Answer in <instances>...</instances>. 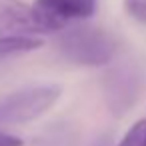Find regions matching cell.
<instances>
[{"label":"cell","instance_id":"obj_6","mask_svg":"<svg viewBox=\"0 0 146 146\" xmlns=\"http://www.w3.org/2000/svg\"><path fill=\"white\" fill-rule=\"evenodd\" d=\"M44 42L38 36H26V34H0V62L34 52L42 48Z\"/></svg>","mask_w":146,"mask_h":146},{"label":"cell","instance_id":"obj_8","mask_svg":"<svg viewBox=\"0 0 146 146\" xmlns=\"http://www.w3.org/2000/svg\"><path fill=\"white\" fill-rule=\"evenodd\" d=\"M124 12L138 24H146V0H122Z\"/></svg>","mask_w":146,"mask_h":146},{"label":"cell","instance_id":"obj_9","mask_svg":"<svg viewBox=\"0 0 146 146\" xmlns=\"http://www.w3.org/2000/svg\"><path fill=\"white\" fill-rule=\"evenodd\" d=\"M0 146H24V140L0 128Z\"/></svg>","mask_w":146,"mask_h":146},{"label":"cell","instance_id":"obj_4","mask_svg":"<svg viewBox=\"0 0 146 146\" xmlns=\"http://www.w3.org/2000/svg\"><path fill=\"white\" fill-rule=\"evenodd\" d=\"M30 6L46 34H50L76 20L90 18L96 12V0H34Z\"/></svg>","mask_w":146,"mask_h":146},{"label":"cell","instance_id":"obj_1","mask_svg":"<svg viewBox=\"0 0 146 146\" xmlns=\"http://www.w3.org/2000/svg\"><path fill=\"white\" fill-rule=\"evenodd\" d=\"M58 50L72 64L100 68L116 58L118 40L106 28L92 24H74L66 26L60 32Z\"/></svg>","mask_w":146,"mask_h":146},{"label":"cell","instance_id":"obj_3","mask_svg":"<svg viewBox=\"0 0 146 146\" xmlns=\"http://www.w3.org/2000/svg\"><path fill=\"white\" fill-rule=\"evenodd\" d=\"M142 92V72L136 64L124 60L114 64L104 76V100L112 114H126Z\"/></svg>","mask_w":146,"mask_h":146},{"label":"cell","instance_id":"obj_2","mask_svg":"<svg viewBox=\"0 0 146 146\" xmlns=\"http://www.w3.org/2000/svg\"><path fill=\"white\" fill-rule=\"evenodd\" d=\"M62 96L58 84L26 86L0 98V128L26 124L48 112Z\"/></svg>","mask_w":146,"mask_h":146},{"label":"cell","instance_id":"obj_5","mask_svg":"<svg viewBox=\"0 0 146 146\" xmlns=\"http://www.w3.org/2000/svg\"><path fill=\"white\" fill-rule=\"evenodd\" d=\"M0 34H46L30 4L22 0H0Z\"/></svg>","mask_w":146,"mask_h":146},{"label":"cell","instance_id":"obj_7","mask_svg":"<svg viewBox=\"0 0 146 146\" xmlns=\"http://www.w3.org/2000/svg\"><path fill=\"white\" fill-rule=\"evenodd\" d=\"M116 146H146V118L136 120L124 132V136L118 140Z\"/></svg>","mask_w":146,"mask_h":146},{"label":"cell","instance_id":"obj_10","mask_svg":"<svg viewBox=\"0 0 146 146\" xmlns=\"http://www.w3.org/2000/svg\"><path fill=\"white\" fill-rule=\"evenodd\" d=\"M94 146H114V144H112V138H110L108 134H104V136H100V138L94 142Z\"/></svg>","mask_w":146,"mask_h":146}]
</instances>
